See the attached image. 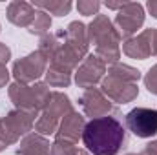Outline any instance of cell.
<instances>
[{"mask_svg": "<svg viewBox=\"0 0 157 155\" xmlns=\"http://www.w3.org/2000/svg\"><path fill=\"white\" fill-rule=\"evenodd\" d=\"M6 148H7V146H4V144L0 142V152H2V150H6Z\"/></svg>", "mask_w": 157, "mask_h": 155, "instance_id": "29", "label": "cell"}, {"mask_svg": "<svg viewBox=\"0 0 157 155\" xmlns=\"http://www.w3.org/2000/svg\"><path fill=\"white\" fill-rule=\"evenodd\" d=\"M126 128L139 139H152L157 135V110L133 108L126 113Z\"/></svg>", "mask_w": 157, "mask_h": 155, "instance_id": "8", "label": "cell"}, {"mask_svg": "<svg viewBox=\"0 0 157 155\" xmlns=\"http://www.w3.org/2000/svg\"><path fill=\"white\" fill-rule=\"evenodd\" d=\"M46 70H48V60L37 49V51L18 59L13 64L11 73L15 77V82H18V84H35L46 73Z\"/></svg>", "mask_w": 157, "mask_h": 155, "instance_id": "6", "label": "cell"}, {"mask_svg": "<svg viewBox=\"0 0 157 155\" xmlns=\"http://www.w3.org/2000/svg\"><path fill=\"white\" fill-rule=\"evenodd\" d=\"M144 86L152 95H157V64L152 66L148 70V73L144 75Z\"/></svg>", "mask_w": 157, "mask_h": 155, "instance_id": "22", "label": "cell"}, {"mask_svg": "<svg viewBox=\"0 0 157 155\" xmlns=\"http://www.w3.org/2000/svg\"><path fill=\"white\" fill-rule=\"evenodd\" d=\"M88 28V40L95 46V55L104 64H115L121 59V35L106 15H97Z\"/></svg>", "mask_w": 157, "mask_h": 155, "instance_id": "2", "label": "cell"}, {"mask_svg": "<svg viewBox=\"0 0 157 155\" xmlns=\"http://www.w3.org/2000/svg\"><path fill=\"white\" fill-rule=\"evenodd\" d=\"M82 142L93 155H117L128 142V133L117 117L106 115L86 122Z\"/></svg>", "mask_w": 157, "mask_h": 155, "instance_id": "1", "label": "cell"}, {"mask_svg": "<svg viewBox=\"0 0 157 155\" xmlns=\"http://www.w3.org/2000/svg\"><path fill=\"white\" fill-rule=\"evenodd\" d=\"M11 102L15 104V110H22L33 117H39L40 110L44 108L48 97H49V88L46 82H35V84H18L13 82L7 89Z\"/></svg>", "mask_w": 157, "mask_h": 155, "instance_id": "4", "label": "cell"}, {"mask_svg": "<svg viewBox=\"0 0 157 155\" xmlns=\"http://www.w3.org/2000/svg\"><path fill=\"white\" fill-rule=\"evenodd\" d=\"M112 102H117V104H126V102H132L133 99H137L139 95V88L137 84H130V82H122L119 78L113 77H104L101 82V88H99Z\"/></svg>", "mask_w": 157, "mask_h": 155, "instance_id": "11", "label": "cell"}, {"mask_svg": "<svg viewBox=\"0 0 157 155\" xmlns=\"http://www.w3.org/2000/svg\"><path fill=\"white\" fill-rule=\"evenodd\" d=\"M104 73H106V64L95 53H91V55H88L82 60V64L77 68V71H75V84L78 88L91 89V88H95L97 84L102 82Z\"/></svg>", "mask_w": 157, "mask_h": 155, "instance_id": "9", "label": "cell"}, {"mask_svg": "<svg viewBox=\"0 0 157 155\" xmlns=\"http://www.w3.org/2000/svg\"><path fill=\"white\" fill-rule=\"evenodd\" d=\"M126 155H137V153H126Z\"/></svg>", "mask_w": 157, "mask_h": 155, "instance_id": "30", "label": "cell"}, {"mask_svg": "<svg viewBox=\"0 0 157 155\" xmlns=\"http://www.w3.org/2000/svg\"><path fill=\"white\" fill-rule=\"evenodd\" d=\"M86 120L78 112L71 110L68 115L60 120V126L55 133V142H64V144H75L77 146L78 139H82Z\"/></svg>", "mask_w": 157, "mask_h": 155, "instance_id": "12", "label": "cell"}, {"mask_svg": "<svg viewBox=\"0 0 157 155\" xmlns=\"http://www.w3.org/2000/svg\"><path fill=\"white\" fill-rule=\"evenodd\" d=\"M122 51L126 57L130 59H137V60H144L148 57H152V49H150V33L148 29H144L141 35H133L130 39L122 42Z\"/></svg>", "mask_w": 157, "mask_h": 155, "instance_id": "14", "label": "cell"}, {"mask_svg": "<svg viewBox=\"0 0 157 155\" xmlns=\"http://www.w3.org/2000/svg\"><path fill=\"white\" fill-rule=\"evenodd\" d=\"M148 33H150V49H152V55L157 57V28H150Z\"/></svg>", "mask_w": 157, "mask_h": 155, "instance_id": "24", "label": "cell"}, {"mask_svg": "<svg viewBox=\"0 0 157 155\" xmlns=\"http://www.w3.org/2000/svg\"><path fill=\"white\" fill-rule=\"evenodd\" d=\"M137 155H157V141H152V142H148L144 148H143V152Z\"/></svg>", "mask_w": 157, "mask_h": 155, "instance_id": "25", "label": "cell"}, {"mask_svg": "<svg viewBox=\"0 0 157 155\" xmlns=\"http://www.w3.org/2000/svg\"><path fill=\"white\" fill-rule=\"evenodd\" d=\"M143 24H144V7L139 2H126L117 11L115 22H113L121 39L124 40L133 37Z\"/></svg>", "mask_w": 157, "mask_h": 155, "instance_id": "7", "label": "cell"}, {"mask_svg": "<svg viewBox=\"0 0 157 155\" xmlns=\"http://www.w3.org/2000/svg\"><path fill=\"white\" fill-rule=\"evenodd\" d=\"M124 4H126V2H104V6H106L108 9H117V11L124 6Z\"/></svg>", "mask_w": 157, "mask_h": 155, "instance_id": "28", "label": "cell"}, {"mask_svg": "<svg viewBox=\"0 0 157 155\" xmlns=\"http://www.w3.org/2000/svg\"><path fill=\"white\" fill-rule=\"evenodd\" d=\"M71 110L73 108L68 95H64L62 91H51L39 117L35 119V131L40 135H55L60 126V120Z\"/></svg>", "mask_w": 157, "mask_h": 155, "instance_id": "3", "label": "cell"}, {"mask_svg": "<svg viewBox=\"0 0 157 155\" xmlns=\"http://www.w3.org/2000/svg\"><path fill=\"white\" fill-rule=\"evenodd\" d=\"M33 7H39L42 11L57 15V17H64V15H68L71 11L73 4L70 0H35Z\"/></svg>", "mask_w": 157, "mask_h": 155, "instance_id": "17", "label": "cell"}, {"mask_svg": "<svg viewBox=\"0 0 157 155\" xmlns=\"http://www.w3.org/2000/svg\"><path fill=\"white\" fill-rule=\"evenodd\" d=\"M49 155H90L86 150H80L75 144H64V142H53Z\"/></svg>", "mask_w": 157, "mask_h": 155, "instance_id": "20", "label": "cell"}, {"mask_svg": "<svg viewBox=\"0 0 157 155\" xmlns=\"http://www.w3.org/2000/svg\"><path fill=\"white\" fill-rule=\"evenodd\" d=\"M7 20L13 24V26H18V28H29L31 22L35 20V15H37V9L33 7V4L29 2H24V0H15L7 6Z\"/></svg>", "mask_w": 157, "mask_h": 155, "instance_id": "13", "label": "cell"}, {"mask_svg": "<svg viewBox=\"0 0 157 155\" xmlns=\"http://www.w3.org/2000/svg\"><path fill=\"white\" fill-rule=\"evenodd\" d=\"M101 2L97 0H78L77 2V9L80 15H86V17H91V15H99V9H101Z\"/></svg>", "mask_w": 157, "mask_h": 155, "instance_id": "21", "label": "cell"}, {"mask_svg": "<svg viewBox=\"0 0 157 155\" xmlns=\"http://www.w3.org/2000/svg\"><path fill=\"white\" fill-rule=\"evenodd\" d=\"M9 59H11V49L0 42V66H6L9 62Z\"/></svg>", "mask_w": 157, "mask_h": 155, "instance_id": "23", "label": "cell"}, {"mask_svg": "<svg viewBox=\"0 0 157 155\" xmlns=\"http://www.w3.org/2000/svg\"><path fill=\"white\" fill-rule=\"evenodd\" d=\"M9 71H7V68L6 66H0V88H4L6 84H7V80H9Z\"/></svg>", "mask_w": 157, "mask_h": 155, "instance_id": "26", "label": "cell"}, {"mask_svg": "<svg viewBox=\"0 0 157 155\" xmlns=\"http://www.w3.org/2000/svg\"><path fill=\"white\" fill-rule=\"evenodd\" d=\"M49 152H51L49 141L37 131L28 133L17 148V155H49Z\"/></svg>", "mask_w": 157, "mask_h": 155, "instance_id": "15", "label": "cell"}, {"mask_svg": "<svg viewBox=\"0 0 157 155\" xmlns=\"http://www.w3.org/2000/svg\"><path fill=\"white\" fill-rule=\"evenodd\" d=\"M146 7H148V11H150V15L157 18V0H150L148 4H146Z\"/></svg>", "mask_w": 157, "mask_h": 155, "instance_id": "27", "label": "cell"}, {"mask_svg": "<svg viewBox=\"0 0 157 155\" xmlns=\"http://www.w3.org/2000/svg\"><path fill=\"white\" fill-rule=\"evenodd\" d=\"M108 75L113 78H119L122 82H130V84H137L139 78H141V71L128 66V64H121V62H115L108 68Z\"/></svg>", "mask_w": 157, "mask_h": 155, "instance_id": "16", "label": "cell"}, {"mask_svg": "<svg viewBox=\"0 0 157 155\" xmlns=\"http://www.w3.org/2000/svg\"><path fill=\"white\" fill-rule=\"evenodd\" d=\"M44 75H46V84L53 86V88H68L71 84V73L64 71V70H59V68L49 66Z\"/></svg>", "mask_w": 157, "mask_h": 155, "instance_id": "18", "label": "cell"}, {"mask_svg": "<svg viewBox=\"0 0 157 155\" xmlns=\"http://www.w3.org/2000/svg\"><path fill=\"white\" fill-rule=\"evenodd\" d=\"M35 126V117L22 112L13 110L6 117L0 119V142L4 146L18 142L20 137H26Z\"/></svg>", "mask_w": 157, "mask_h": 155, "instance_id": "5", "label": "cell"}, {"mask_svg": "<svg viewBox=\"0 0 157 155\" xmlns=\"http://www.w3.org/2000/svg\"><path fill=\"white\" fill-rule=\"evenodd\" d=\"M49 28H51V17H49V13L42 11V9H37L35 20L31 22V26L28 28V31H29L31 35L44 37V35L49 33Z\"/></svg>", "mask_w": 157, "mask_h": 155, "instance_id": "19", "label": "cell"}, {"mask_svg": "<svg viewBox=\"0 0 157 155\" xmlns=\"http://www.w3.org/2000/svg\"><path fill=\"white\" fill-rule=\"evenodd\" d=\"M78 104L84 112L86 117L91 119H99V117H106L113 112V104L112 100L99 89V88H91V89H84L82 97L78 99Z\"/></svg>", "mask_w": 157, "mask_h": 155, "instance_id": "10", "label": "cell"}]
</instances>
